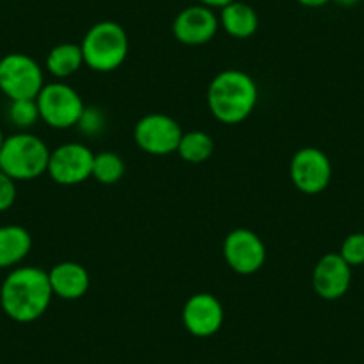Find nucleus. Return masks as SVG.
I'll return each mask as SVG.
<instances>
[{"label":"nucleus","instance_id":"obj_27","mask_svg":"<svg viewBox=\"0 0 364 364\" xmlns=\"http://www.w3.org/2000/svg\"><path fill=\"white\" fill-rule=\"evenodd\" d=\"M4 139H6V136H4V132H2V129H0V149H2V145H4Z\"/></svg>","mask_w":364,"mask_h":364},{"label":"nucleus","instance_id":"obj_9","mask_svg":"<svg viewBox=\"0 0 364 364\" xmlns=\"http://www.w3.org/2000/svg\"><path fill=\"white\" fill-rule=\"evenodd\" d=\"M177 120L163 113H150L139 118L134 125V143L150 156H168L177 152L182 138Z\"/></svg>","mask_w":364,"mask_h":364},{"label":"nucleus","instance_id":"obj_18","mask_svg":"<svg viewBox=\"0 0 364 364\" xmlns=\"http://www.w3.org/2000/svg\"><path fill=\"white\" fill-rule=\"evenodd\" d=\"M213 152H215V139L204 131L184 132L177 146L178 157L190 164L205 163Z\"/></svg>","mask_w":364,"mask_h":364},{"label":"nucleus","instance_id":"obj_19","mask_svg":"<svg viewBox=\"0 0 364 364\" xmlns=\"http://www.w3.org/2000/svg\"><path fill=\"white\" fill-rule=\"evenodd\" d=\"M125 170H127V166H125V161L122 159V156L106 150V152L95 154L91 177L104 186H113L124 178Z\"/></svg>","mask_w":364,"mask_h":364},{"label":"nucleus","instance_id":"obj_10","mask_svg":"<svg viewBox=\"0 0 364 364\" xmlns=\"http://www.w3.org/2000/svg\"><path fill=\"white\" fill-rule=\"evenodd\" d=\"M223 259L237 275H254L264 266V241L250 229H234L223 241Z\"/></svg>","mask_w":364,"mask_h":364},{"label":"nucleus","instance_id":"obj_14","mask_svg":"<svg viewBox=\"0 0 364 364\" xmlns=\"http://www.w3.org/2000/svg\"><path fill=\"white\" fill-rule=\"evenodd\" d=\"M48 281L54 296L61 300H79L90 289V273L82 264L73 261L58 262L48 269Z\"/></svg>","mask_w":364,"mask_h":364},{"label":"nucleus","instance_id":"obj_1","mask_svg":"<svg viewBox=\"0 0 364 364\" xmlns=\"http://www.w3.org/2000/svg\"><path fill=\"white\" fill-rule=\"evenodd\" d=\"M52 293L48 273L38 266H18L0 286V307L16 323H31L47 313Z\"/></svg>","mask_w":364,"mask_h":364},{"label":"nucleus","instance_id":"obj_17","mask_svg":"<svg viewBox=\"0 0 364 364\" xmlns=\"http://www.w3.org/2000/svg\"><path fill=\"white\" fill-rule=\"evenodd\" d=\"M84 65L82 48L77 43H59L52 48L45 59V68L58 80L68 79L79 72Z\"/></svg>","mask_w":364,"mask_h":364},{"label":"nucleus","instance_id":"obj_15","mask_svg":"<svg viewBox=\"0 0 364 364\" xmlns=\"http://www.w3.org/2000/svg\"><path fill=\"white\" fill-rule=\"evenodd\" d=\"M33 237L29 230L16 223L0 227V269L15 268L29 255Z\"/></svg>","mask_w":364,"mask_h":364},{"label":"nucleus","instance_id":"obj_3","mask_svg":"<svg viewBox=\"0 0 364 364\" xmlns=\"http://www.w3.org/2000/svg\"><path fill=\"white\" fill-rule=\"evenodd\" d=\"M50 149L36 134L20 131L8 136L0 149V171L18 181H33L47 173Z\"/></svg>","mask_w":364,"mask_h":364},{"label":"nucleus","instance_id":"obj_20","mask_svg":"<svg viewBox=\"0 0 364 364\" xmlns=\"http://www.w3.org/2000/svg\"><path fill=\"white\" fill-rule=\"evenodd\" d=\"M8 118L18 131H29L41 120L36 99L9 100Z\"/></svg>","mask_w":364,"mask_h":364},{"label":"nucleus","instance_id":"obj_16","mask_svg":"<svg viewBox=\"0 0 364 364\" xmlns=\"http://www.w3.org/2000/svg\"><path fill=\"white\" fill-rule=\"evenodd\" d=\"M220 27H223L229 36L236 40H247L257 33L259 18L254 8L240 0H234L229 6L220 9Z\"/></svg>","mask_w":364,"mask_h":364},{"label":"nucleus","instance_id":"obj_4","mask_svg":"<svg viewBox=\"0 0 364 364\" xmlns=\"http://www.w3.org/2000/svg\"><path fill=\"white\" fill-rule=\"evenodd\" d=\"M84 65L93 72L109 73L120 68L129 54V36L124 27L111 20L95 23L84 34L82 43Z\"/></svg>","mask_w":364,"mask_h":364},{"label":"nucleus","instance_id":"obj_25","mask_svg":"<svg viewBox=\"0 0 364 364\" xmlns=\"http://www.w3.org/2000/svg\"><path fill=\"white\" fill-rule=\"evenodd\" d=\"M296 2L302 6H306V8H321V6L332 2V0H296Z\"/></svg>","mask_w":364,"mask_h":364},{"label":"nucleus","instance_id":"obj_24","mask_svg":"<svg viewBox=\"0 0 364 364\" xmlns=\"http://www.w3.org/2000/svg\"><path fill=\"white\" fill-rule=\"evenodd\" d=\"M198 2L211 9H222L225 8V6H229L230 2H234V0H198Z\"/></svg>","mask_w":364,"mask_h":364},{"label":"nucleus","instance_id":"obj_13","mask_svg":"<svg viewBox=\"0 0 364 364\" xmlns=\"http://www.w3.org/2000/svg\"><path fill=\"white\" fill-rule=\"evenodd\" d=\"M352 284V266L339 255L331 252L318 259L313 269V289L320 299L334 302L346 295Z\"/></svg>","mask_w":364,"mask_h":364},{"label":"nucleus","instance_id":"obj_12","mask_svg":"<svg viewBox=\"0 0 364 364\" xmlns=\"http://www.w3.org/2000/svg\"><path fill=\"white\" fill-rule=\"evenodd\" d=\"M220 29V20L208 6H190L182 9L173 20V36L178 43L200 47L209 43Z\"/></svg>","mask_w":364,"mask_h":364},{"label":"nucleus","instance_id":"obj_26","mask_svg":"<svg viewBox=\"0 0 364 364\" xmlns=\"http://www.w3.org/2000/svg\"><path fill=\"white\" fill-rule=\"evenodd\" d=\"M332 2H336L341 8H353V6L359 4V0H332Z\"/></svg>","mask_w":364,"mask_h":364},{"label":"nucleus","instance_id":"obj_11","mask_svg":"<svg viewBox=\"0 0 364 364\" xmlns=\"http://www.w3.org/2000/svg\"><path fill=\"white\" fill-rule=\"evenodd\" d=\"M225 311L211 293H195L182 307V323L195 338H211L222 328Z\"/></svg>","mask_w":364,"mask_h":364},{"label":"nucleus","instance_id":"obj_22","mask_svg":"<svg viewBox=\"0 0 364 364\" xmlns=\"http://www.w3.org/2000/svg\"><path fill=\"white\" fill-rule=\"evenodd\" d=\"M339 255L350 266L364 264V232H353L345 237Z\"/></svg>","mask_w":364,"mask_h":364},{"label":"nucleus","instance_id":"obj_23","mask_svg":"<svg viewBox=\"0 0 364 364\" xmlns=\"http://www.w3.org/2000/svg\"><path fill=\"white\" fill-rule=\"evenodd\" d=\"M18 190H16V181L0 171V213H6L15 205Z\"/></svg>","mask_w":364,"mask_h":364},{"label":"nucleus","instance_id":"obj_2","mask_svg":"<svg viewBox=\"0 0 364 364\" xmlns=\"http://www.w3.org/2000/svg\"><path fill=\"white\" fill-rule=\"evenodd\" d=\"M259 90L247 72L230 68L220 72L208 87V106L213 117L225 125L247 120L257 106Z\"/></svg>","mask_w":364,"mask_h":364},{"label":"nucleus","instance_id":"obj_7","mask_svg":"<svg viewBox=\"0 0 364 364\" xmlns=\"http://www.w3.org/2000/svg\"><path fill=\"white\" fill-rule=\"evenodd\" d=\"M95 152L79 141L65 143L50 150L47 173L59 186H77L91 177Z\"/></svg>","mask_w":364,"mask_h":364},{"label":"nucleus","instance_id":"obj_8","mask_svg":"<svg viewBox=\"0 0 364 364\" xmlns=\"http://www.w3.org/2000/svg\"><path fill=\"white\" fill-rule=\"evenodd\" d=\"M289 178L304 195H318L331 184L332 164L327 154L316 146L296 150L289 163Z\"/></svg>","mask_w":364,"mask_h":364},{"label":"nucleus","instance_id":"obj_6","mask_svg":"<svg viewBox=\"0 0 364 364\" xmlns=\"http://www.w3.org/2000/svg\"><path fill=\"white\" fill-rule=\"evenodd\" d=\"M41 122L55 131L75 127L84 111L82 97L66 82H48L36 97Z\"/></svg>","mask_w":364,"mask_h":364},{"label":"nucleus","instance_id":"obj_5","mask_svg":"<svg viewBox=\"0 0 364 364\" xmlns=\"http://www.w3.org/2000/svg\"><path fill=\"white\" fill-rule=\"evenodd\" d=\"M43 86V68L31 55L13 52L0 59V91L9 100L36 99Z\"/></svg>","mask_w":364,"mask_h":364},{"label":"nucleus","instance_id":"obj_21","mask_svg":"<svg viewBox=\"0 0 364 364\" xmlns=\"http://www.w3.org/2000/svg\"><path fill=\"white\" fill-rule=\"evenodd\" d=\"M75 127L86 138H97L106 131V114L99 107H84Z\"/></svg>","mask_w":364,"mask_h":364}]
</instances>
